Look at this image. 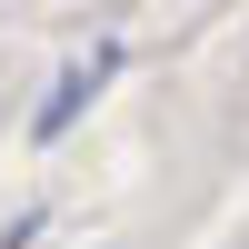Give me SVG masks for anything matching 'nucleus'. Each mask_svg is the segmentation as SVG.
I'll list each match as a JSON object with an SVG mask.
<instances>
[{"label":"nucleus","instance_id":"nucleus-1","mask_svg":"<svg viewBox=\"0 0 249 249\" xmlns=\"http://www.w3.org/2000/svg\"><path fill=\"white\" fill-rule=\"evenodd\" d=\"M110 60H120V50H90V60H70V70L50 80V100H40V120H30V140H40V150H50V140L70 130L80 110H90V90H100V80H110Z\"/></svg>","mask_w":249,"mask_h":249}]
</instances>
